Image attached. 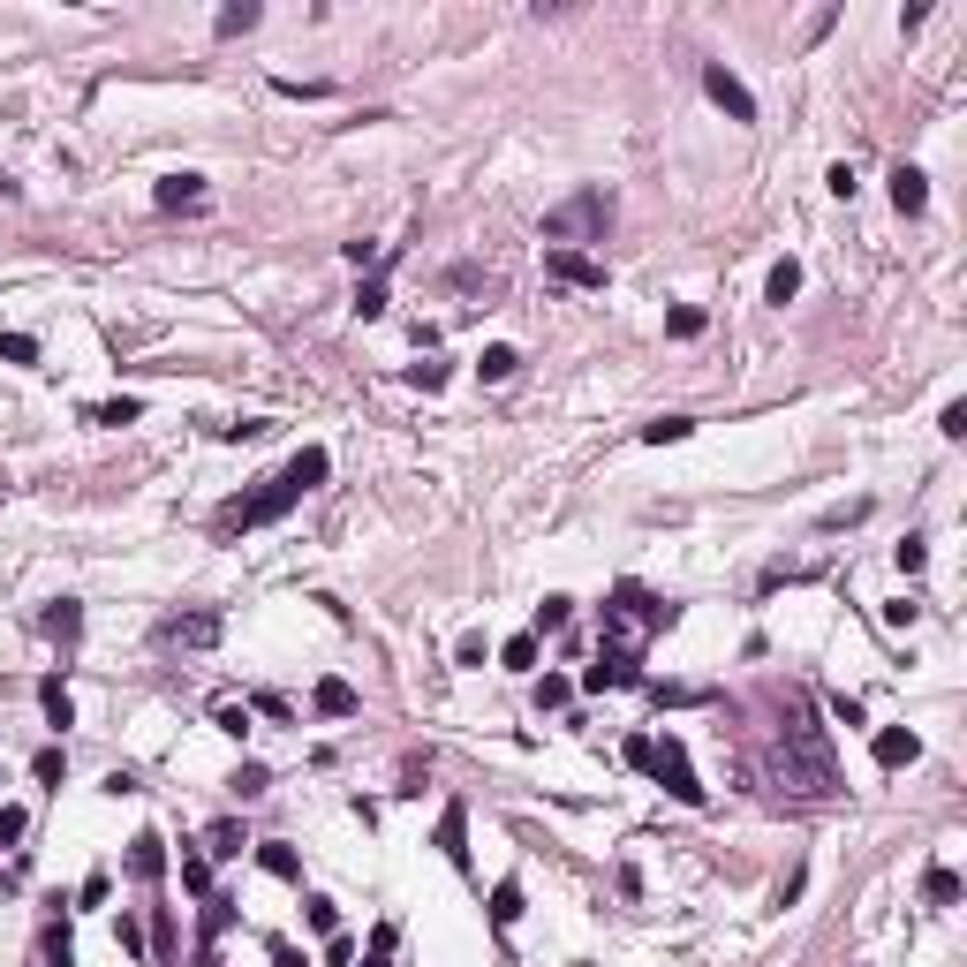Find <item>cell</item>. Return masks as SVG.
<instances>
[{
	"label": "cell",
	"instance_id": "cell-19",
	"mask_svg": "<svg viewBox=\"0 0 967 967\" xmlns=\"http://www.w3.org/2000/svg\"><path fill=\"white\" fill-rule=\"evenodd\" d=\"M764 295H771V303H794V295H801V265H794V257H779V265H771Z\"/></svg>",
	"mask_w": 967,
	"mask_h": 967
},
{
	"label": "cell",
	"instance_id": "cell-17",
	"mask_svg": "<svg viewBox=\"0 0 967 967\" xmlns=\"http://www.w3.org/2000/svg\"><path fill=\"white\" fill-rule=\"evenodd\" d=\"M514 915H522V884L499 877V884H492V930H514Z\"/></svg>",
	"mask_w": 967,
	"mask_h": 967
},
{
	"label": "cell",
	"instance_id": "cell-10",
	"mask_svg": "<svg viewBox=\"0 0 967 967\" xmlns=\"http://www.w3.org/2000/svg\"><path fill=\"white\" fill-rule=\"evenodd\" d=\"M915 756H922V741H915V733H907V726H884V733H877V764H884V771L915 764Z\"/></svg>",
	"mask_w": 967,
	"mask_h": 967
},
{
	"label": "cell",
	"instance_id": "cell-13",
	"mask_svg": "<svg viewBox=\"0 0 967 967\" xmlns=\"http://www.w3.org/2000/svg\"><path fill=\"white\" fill-rule=\"evenodd\" d=\"M46 635H53V643L68 650V643H76V635H84V605H76V597H61V605L46 612Z\"/></svg>",
	"mask_w": 967,
	"mask_h": 967
},
{
	"label": "cell",
	"instance_id": "cell-11",
	"mask_svg": "<svg viewBox=\"0 0 967 967\" xmlns=\"http://www.w3.org/2000/svg\"><path fill=\"white\" fill-rule=\"evenodd\" d=\"M439 847H446V862L469 869V816H461V801H446V816H439Z\"/></svg>",
	"mask_w": 967,
	"mask_h": 967
},
{
	"label": "cell",
	"instance_id": "cell-18",
	"mask_svg": "<svg viewBox=\"0 0 967 967\" xmlns=\"http://www.w3.org/2000/svg\"><path fill=\"white\" fill-rule=\"evenodd\" d=\"M159 204H167V212H182V204H204V182H197V174H167V182H159Z\"/></svg>",
	"mask_w": 967,
	"mask_h": 967
},
{
	"label": "cell",
	"instance_id": "cell-22",
	"mask_svg": "<svg viewBox=\"0 0 967 967\" xmlns=\"http://www.w3.org/2000/svg\"><path fill=\"white\" fill-rule=\"evenodd\" d=\"M476 371H484V378L499 386V378H514V371H522V356H514L507 340H499V348H484V363H476Z\"/></svg>",
	"mask_w": 967,
	"mask_h": 967
},
{
	"label": "cell",
	"instance_id": "cell-40",
	"mask_svg": "<svg viewBox=\"0 0 967 967\" xmlns=\"http://www.w3.org/2000/svg\"><path fill=\"white\" fill-rule=\"evenodd\" d=\"M862 514H869V499H847V507L824 514V529H847V522H862Z\"/></svg>",
	"mask_w": 967,
	"mask_h": 967
},
{
	"label": "cell",
	"instance_id": "cell-32",
	"mask_svg": "<svg viewBox=\"0 0 967 967\" xmlns=\"http://www.w3.org/2000/svg\"><path fill=\"white\" fill-rule=\"evenodd\" d=\"M303 915H310V930H325V937L340 930V907L333 900H303Z\"/></svg>",
	"mask_w": 967,
	"mask_h": 967
},
{
	"label": "cell",
	"instance_id": "cell-41",
	"mask_svg": "<svg viewBox=\"0 0 967 967\" xmlns=\"http://www.w3.org/2000/svg\"><path fill=\"white\" fill-rule=\"evenodd\" d=\"M220 733H235V741H242V733H250V711H242V703H220Z\"/></svg>",
	"mask_w": 967,
	"mask_h": 967
},
{
	"label": "cell",
	"instance_id": "cell-38",
	"mask_svg": "<svg viewBox=\"0 0 967 967\" xmlns=\"http://www.w3.org/2000/svg\"><path fill=\"white\" fill-rule=\"evenodd\" d=\"M227 922H235V907H227V900H212V907H204V945H212V937H220Z\"/></svg>",
	"mask_w": 967,
	"mask_h": 967
},
{
	"label": "cell",
	"instance_id": "cell-6",
	"mask_svg": "<svg viewBox=\"0 0 967 967\" xmlns=\"http://www.w3.org/2000/svg\"><path fill=\"white\" fill-rule=\"evenodd\" d=\"M703 91H711V99L726 106L733 121H756V99H748V84H741V76H733L726 61H711V68H703Z\"/></svg>",
	"mask_w": 967,
	"mask_h": 967
},
{
	"label": "cell",
	"instance_id": "cell-9",
	"mask_svg": "<svg viewBox=\"0 0 967 967\" xmlns=\"http://www.w3.org/2000/svg\"><path fill=\"white\" fill-rule=\"evenodd\" d=\"M159 869H167V847H159V832H136V839H129V877H136V884H152Z\"/></svg>",
	"mask_w": 967,
	"mask_h": 967
},
{
	"label": "cell",
	"instance_id": "cell-33",
	"mask_svg": "<svg viewBox=\"0 0 967 967\" xmlns=\"http://www.w3.org/2000/svg\"><path fill=\"white\" fill-rule=\"evenodd\" d=\"M46 960H53V967H76V945H68V930H61V922L46 930Z\"/></svg>",
	"mask_w": 967,
	"mask_h": 967
},
{
	"label": "cell",
	"instance_id": "cell-21",
	"mask_svg": "<svg viewBox=\"0 0 967 967\" xmlns=\"http://www.w3.org/2000/svg\"><path fill=\"white\" fill-rule=\"evenodd\" d=\"M567 620H575V597H544L537 605V635H560Z\"/></svg>",
	"mask_w": 967,
	"mask_h": 967
},
{
	"label": "cell",
	"instance_id": "cell-16",
	"mask_svg": "<svg viewBox=\"0 0 967 967\" xmlns=\"http://www.w3.org/2000/svg\"><path fill=\"white\" fill-rule=\"evenodd\" d=\"M922 900H930V907H952V900H960V877H952L945 862H930V869H922Z\"/></svg>",
	"mask_w": 967,
	"mask_h": 967
},
{
	"label": "cell",
	"instance_id": "cell-42",
	"mask_svg": "<svg viewBox=\"0 0 967 967\" xmlns=\"http://www.w3.org/2000/svg\"><path fill=\"white\" fill-rule=\"evenodd\" d=\"M8 839H23V809H0V847Z\"/></svg>",
	"mask_w": 967,
	"mask_h": 967
},
{
	"label": "cell",
	"instance_id": "cell-2",
	"mask_svg": "<svg viewBox=\"0 0 967 967\" xmlns=\"http://www.w3.org/2000/svg\"><path fill=\"white\" fill-rule=\"evenodd\" d=\"M658 628H673V605H665V597H650L643 582H620V590H612V605H605V643L643 658V635H658Z\"/></svg>",
	"mask_w": 967,
	"mask_h": 967
},
{
	"label": "cell",
	"instance_id": "cell-43",
	"mask_svg": "<svg viewBox=\"0 0 967 967\" xmlns=\"http://www.w3.org/2000/svg\"><path fill=\"white\" fill-rule=\"evenodd\" d=\"M272 967H303V952H295V945H280V937H272Z\"/></svg>",
	"mask_w": 967,
	"mask_h": 967
},
{
	"label": "cell",
	"instance_id": "cell-30",
	"mask_svg": "<svg viewBox=\"0 0 967 967\" xmlns=\"http://www.w3.org/2000/svg\"><path fill=\"white\" fill-rule=\"evenodd\" d=\"M499 658H507V665H514V673H529V665H537V635H514V643H507V650H499Z\"/></svg>",
	"mask_w": 967,
	"mask_h": 967
},
{
	"label": "cell",
	"instance_id": "cell-1",
	"mask_svg": "<svg viewBox=\"0 0 967 967\" xmlns=\"http://www.w3.org/2000/svg\"><path fill=\"white\" fill-rule=\"evenodd\" d=\"M325 469H333V454H325V446H303V454L272 476L257 499H227V507H220V529H265V522H280L310 484H325Z\"/></svg>",
	"mask_w": 967,
	"mask_h": 967
},
{
	"label": "cell",
	"instance_id": "cell-12",
	"mask_svg": "<svg viewBox=\"0 0 967 967\" xmlns=\"http://www.w3.org/2000/svg\"><path fill=\"white\" fill-rule=\"evenodd\" d=\"M892 204H900L907 220H915L922 204H930V189H922V167H892Z\"/></svg>",
	"mask_w": 967,
	"mask_h": 967
},
{
	"label": "cell",
	"instance_id": "cell-3",
	"mask_svg": "<svg viewBox=\"0 0 967 967\" xmlns=\"http://www.w3.org/2000/svg\"><path fill=\"white\" fill-rule=\"evenodd\" d=\"M605 220H612V197L605 189H582V197H567L560 212H544V242L567 250V242H582V235H605Z\"/></svg>",
	"mask_w": 967,
	"mask_h": 967
},
{
	"label": "cell",
	"instance_id": "cell-29",
	"mask_svg": "<svg viewBox=\"0 0 967 967\" xmlns=\"http://www.w3.org/2000/svg\"><path fill=\"white\" fill-rule=\"evenodd\" d=\"M0 356L8 363H38V340L31 333H0Z\"/></svg>",
	"mask_w": 967,
	"mask_h": 967
},
{
	"label": "cell",
	"instance_id": "cell-39",
	"mask_svg": "<svg viewBox=\"0 0 967 967\" xmlns=\"http://www.w3.org/2000/svg\"><path fill=\"white\" fill-rule=\"evenodd\" d=\"M665 325H673V340H696V333H703V310H673Z\"/></svg>",
	"mask_w": 967,
	"mask_h": 967
},
{
	"label": "cell",
	"instance_id": "cell-37",
	"mask_svg": "<svg viewBox=\"0 0 967 967\" xmlns=\"http://www.w3.org/2000/svg\"><path fill=\"white\" fill-rule=\"evenodd\" d=\"M363 967H393V922H378V937H371V960Z\"/></svg>",
	"mask_w": 967,
	"mask_h": 967
},
{
	"label": "cell",
	"instance_id": "cell-8",
	"mask_svg": "<svg viewBox=\"0 0 967 967\" xmlns=\"http://www.w3.org/2000/svg\"><path fill=\"white\" fill-rule=\"evenodd\" d=\"M167 643L212 650V643H220V612H182V620H167Z\"/></svg>",
	"mask_w": 967,
	"mask_h": 967
},
{
	"label": "cell",
	"instance_id": "cell-23",
	"mask_svg": "<svg viewBox=\"0 0 967 967\" xmlns=\"http://www.w3.org/2000/svg\"><path fill=\"white\" fill-rule=\"evenodd\" d=\"M31 779L38 786H61L68 779V756H61V748H38V756H31Z\"/></svg>",
	"mask_w": 967,
	"mask_h": 967
},
{
	"label": "cell",
	"instance_id": "cell-15",
	"mask_svg": "<svg viewBox=\"0 0 967 967\" xmlns=\"http://www.w3.org/2000/svg\"><path fill=\"white\" fill-rule=\"evenodd\" d=\"M257 862H265V877H280V884H295V877H303V854H295V847H280V839H265V847H257Z\"/></svg>",
	"mask_w": 967,
	"mask_h": 967
},
{
	"label": "cell",
	"instance_id": "cell-35",
	"mask_svg": "<svg viewBox=\"0 0 967 967\" xmlns=\"http://www.w3.org/2000/svg\"><path fill=\"white\" fill-rule=\"evenodd\" d=\"M937 431H945V439H967V401H945V416H937Z\"/></svg>",
	"mask_w": 967,
	"mask_h": 967
},
{
	"label": "cell",
	"instance_id": "cell-14",
	"mask_svg": "<svg viewBox=\"0 0 967 967\" xmlns=\"http://www.w3.org/2000/svg\"><path fill=\"white\" fill-rule=\"evenodd\" d=\"M318 711H325V718H356L363 696L348 688V680H318Z\"/></svg>",
	"mask_w": 967,
	"mask_h": 967
},
{
	"label": "cell",
	"instance_id": "cell-28",
	"mask_svg": "<svg viewBox=\"0 0 967 967\" xmlns=\"http://www.w3.org/2000/svg\"><path fill=\"white\" fill-rule=\"evenodd\" d=\"M892 560H900V575H922V567H930V544H922V537H907L900 552H892Z\"/></svg>",
	"mask_w": 967,
	"mask_h": 967
},
{
	"label": "cell",
	"instance_id": "cell-31",
	"mask_svg": "<svg viewBox=\"0 0 967 967\" xmlns=\"http://www.w3.org/2000/svg\"><path fill=\"white\" fill-rule=\"evenodd\" d=\"M212 854H220V862H227V854H242V824H235V816L212 824Z\"/></svg>",
	"mask_w": 967,
	"mask_h": 967
},
{
	"label": "cell",
	"instance_id": "cell-25",
	"mask_svg": "<svg viewBox=\"0 0 967 967\" xmlns=\"http://www.w3.org/2000/svg\"><path fill=\"white\" fill-rule=\"evenodd\" d=\"M84 416H91V424H136V416H144V408H136V401H99V408H84Z\"/></svg>",
	"mask_w": 967,
	"mask_h": 967
},
{
	"label": "cell",
	"instance_id": "cell-34",
	"mask_svg": "<svg viewBox=\"0 0 967 967\" xmlns=\"http://www.w3.org/2000/svg\"><path fill=\"white\" fill-rule=\"evenodd\" d=\"M250 23H257V8H250V0H242V8H220V38H235V31H250Z\"/></svg>",
	"mask_w": 967,
	"mask_h": 967
},
{
	"label": "cell",
	"instance_id": "cell-24",
	"mask_svg": "<svg viewBox=\"0 0 967 967\" xmlns=\"http://www.w3.org/2000/svg\"><path fill=\"white\" fill-rule=\"evenodd\" d=\"M688 431H696L688 416H658V424H643V439H650V446H680Z\"/></svg>",
	"mask_w": 967,
	"mask_h": 967
},
{
	"label": "cell",
	"instance_id": "cell-36",
	"mask_svg": "<svg viewBox=\"0 0 967 967\" xmlns=\"http://www.w3.org/2000/svg\"><path fill=\"white\" fill-rule=\"evenodd\" d=\"M182 884H189V892H204V884H212V862H204V854H182Z\"/></svg>",
	"mask_w": 967,
	"mask_h": 967
},
{
	"label": "cell",
	"instance_id": "cell-7",
	"mask_svg": "<svg viewBox=\"0 0 967 967\" xmlns=\"http://www.w3.org/2000/svg\"><path fill=\"white\" fill-rule=\"evenodd\" d=\"M544 272H552L560 288H605V265L582 257V250H552V257H544Z\"/></svg>",
	"mask_w": 967,
	"mask_h": 967
},
{
	"label": "cell",
	"instance_id": "cell-4",
	"mask_svg": "<svg viewBox=\"0 0 967 967\" xmlns=\"http://www.w3.org/2000/svg\"><path fill=\"white\" fill-rule=\"evenodd\" d=\"M650 771H658V786L673 801H688V809H703V779L688 771V748H680V733H665V741H650Z\"/></svg>",
	"mask_w": 967,
	"mask_h": 967
},
{
	"label": "cell",
	"instance_id": "cell-20",
	"mask_svg": "<svg viewBox=\"0 0 967 967\" xmlns=\"http://www.w3.org/2000/svg\"><path fill=\"white\" fill-rule=\"evenodd\" d=\"M38 703H46V726H76V703H68L61 680H46V688H38Z\"/></svg>",
	"mask_w": 967,
	"mask_h": 967
},
{
	"label": "cell",
	"instance_id": "cell-27",
	"mask_svg": "<svg viewBox=\"0 0 967 967\" xmlns=\"http://www.w3.org/2000/svg\"><path fill=\"white\" fill-rule=\"evenodd\" d=\"M567 696H575V688H567V680H560V673H544V680H537V711H560V703H567Z\"/></svg>",
	"mask_w": 967,
	"mask_h": 967
},
{
	"label": "cell",
	"instance_id": "cell-26",
	"mask_svg": "<svg viewBox=\"0 0 967 967\" xmlns=\"http://www.w3.org/2000/svg\"><path fill=\"white\" fill-rule=\"evenodd\" d=\"M356 318H363V325L386 318V280H363V288H356Z\"/></svg>",
	"mask_w": 967,
	"mask_h": 967
},
{
	"label": "cell",
	"instance_id": "cell-5",
	"mask_svg": "<svg viewBox=\"0 0 967 967\" xmlns=\"http://www.w3.org/2000/svg\"><path fill=\"white\" fill-rule=\"evenodd\" d=\"M582 688H643V658L605 643V650H597V665L582 673Z\"/></svg>",
	"mask_w": 967,
	"mask_h": 967
}]
</instances>
